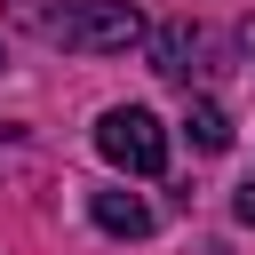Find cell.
Masks as SVG:
<instances>
[{"label": "cell", "instance_id": "6da1fadb", "mask_svg": "<svg viewBox=\"0 0 255 255\" xmlns=\"http://www.w3.org/2000/svg\"><path fill=\"white\" fill-rule=\"evenodd\" d=\"M8 24L64 56H128L151 40L135 0H8Z\"/></svg>", "mask_w": 255, "mask_h": 255}, {"label": "cell", "instance_id": "7a4b0ae2", "mask_svg": "<svg viewBox=\"0 0 255 255\" xmlns=\"http://www.w3.org/2000/svg\"><path fill=\"white\" fill-rule=\"evenodd\" d=\"M96 151L120 167V175H159L167 167V128L143 112V104H112L96 120Z\"/></svg>", "mask_w": 255, "mask_h": 255}, {"label": "cell", "instance_id": "3957f363", "mask_svg": "<svg viewBox=\"0 0 255 255\" xmlns=\"http://www.w3.org/2000/svg\"><path fill=\"white\" fill-rule=\"evenodd\" d=\"M143 56H151V72H159V80H175V88H191V80H207V72H215V64H207V32H199L191 16L151 24Z\"/></svg>", "mask_w": 255, "mask_h": 255}, {"label": "cell", "instance_id": "277c9868", "mask_svg": "<svg viewBox=\"0 0 255 255\" xmlns=\"http://www.w3.org/2000/svg\"><path fill=\"white\" fill-rule=\"evenodd\" d=\"M88 215H96V231H112V239H143V231H151V207H143L135 191H96Z\"/></svg>", "mask_w": 255, "mask_h": 255}, {"label": "cell", "instance_id": "5b68a950", "mask_svg": "<svg viewBox=\"0 0 255 255\" xmlns=\"http://www.w3.org/2000/svg\"><path fill=\"white\" fill-rule=\"evenodd\" d=\"M183 135H191L199 151H231V120H223V104L191 96V112H183Z\"/></svg>", "mask_w": 255, "mask_h": 255}, {"label": "cell", "instance_id": "8992f818", "mask_svg": "<svg viewBox=\"0 0 255 255\" xmlns=\"http://www.w3.org/2000/svg\"><path fill=\"white\" fill-rule=\"evenodd\" d=\"M231 207H239V223H255V175L239 183V199H231Z\"/></svg>", "mask_w": 255, "mask_h": 255}, {"label": "cell", "instance_id": "52a82bcc", "mask_svg": "<svg viewBox=\"0 0 255 255\" xmlns=\"http://www.w3.org/2000/svg\"><path fill=\"white\" fill-rule=\"evenodd\" d=\"M239 48H247V56H255V16H247V24H239Z\"/></svg>", "mask_w": 255, "mask_h": 255}, {"label": "cell", "instance_id": "ba28073f", "mask_svg": "<svg viewBox=\"0 0 255 255\" xmlns=\"http://www.w3.org/2000/svg\"><path fill=\"white\" fill-rule=\"evenodd\" d=\"M0 64H8V48H0Z\"/></svg>", "mask_w": 255, "mask_h": 255}]
</instances>
